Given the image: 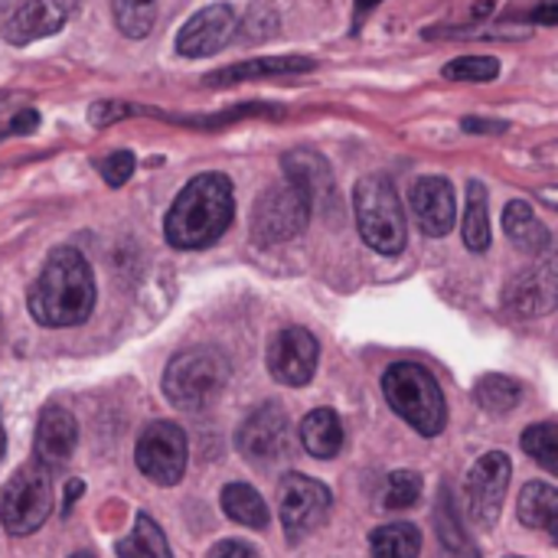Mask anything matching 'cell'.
Here are the masks:
<instances>
[{
	"label": "cell",
	"mask_w": 558,
	"mask_h": 558,
	"mask_svg": "<svg viewBox=\"0 0 558 558\" xmlns=\"http://www.w3.org/2000/svg\"><path fill=\"white\" fill-rule=\"evenodd\" d=\"M95 311V275L72 245L52 248L36 284L29 288V314L43 327H75Z\"/></svg>",
	"instance_id": "cell-1"
},
{
	"label": "cell",
	"mask_w": 558,
	"mask_h": 558,
	"mask_svg": "<svg viewBox=\"0 0 558 558\" xmlns=\"http://www.w3.org/2000/svg\"><path fill=\"white\" fill-rule=\"evenodd\" d=\"M235 216L232 183L222 173L193 177L173 199L163 235L173 248H209L226 235Z\"/></svg>",
	"instance_id": "cell-2"
},
{
	"label": "cell",
	"mask_w": 558,
	"mask_h": 558,
	"mask_svg": "<svg viewBox=\"0 0 558 558\" xmlns=\"http://www.w3.org/2000/svg\"><path fill=\"white\" fill-rule=\"evenodd\" d=\"M383 392L392 412L409 422L418 435L435 438L448 425V405L438 379L418 363H396L383 376Z\"/></svg>",
	"instance_id": "cell-3"
},
{
	"label": "cell",
	"mask_w": 558,
	"mask_h": 558,
	"mask_svg": "<svg viewBox=\"0 0 558 558\" xmlns=\"http://www.w3.org/2000/svg\"><path fill=\"white\" fill-rule=\"evenodd\" d=\"M232 369L219 350H183L167 363L163 396L180 412H206L226 389Z\"/></svg>",
	"instance_id": "cell-4"
},
{
	"label": "cell",
	"mask_w": 558,
	"mask_h": 558,
	"mask_svg": "<svg viewBox=\"0 0 558 558\" xmlns=\"http://www.w3.org/2000/svg\"><path fill=\"white\" fill-rule=\"evenodd\" d=\"M353 209L360 235L379 255H399L405 248V209L389 177L369 173L353 190Z\"/></svg>",
	"instance_id": "cell-5"
},
{
	"label": "cell",
	"mask_w": 558,
	"mask_h": 558,
	"mask_svg": "<svg viewBox=\"0 0 558 558\" xmlns=\"http://www.w3.org/2000/svg\"><path fill=\"white\" fill-rule=\"evenodd\" d=\"M52 513V474L29 461L0 490V523L10 536L36 533Z\"/></svg>",
	"instance_id": "cell-6"
},
{
	"label": "cell",
	"mask_w": 558,
	"mask_h": 558,
	"mask_svg": "<svg viewBox=\"0 0 558 558\" xmlns=\"http://www.w3.org/2000/svg\"><path fill=\"white\" fill-rule=\"evenodd\" d=\"M235 448L258 471H271L275 464L288 461L294 451V428H291L288 412L275 402H265L262 409H255L242 422L235 435Z\"/></svg>",
	"instance_id": "cell-7"
},
{
	"label": "cell",
	"mask_w": 558,
	"mask_h": 558,
	"mask_svg": "<svg viewBox=\"0 0 558 558\" xmlns=\"http://www.w3.org/2000/svg\"><path fill=\"white\" fill-rule=\"evenodd\" d=\"M311 199L304 190H298L294 183H278L268 186L252 213V235L262 245H278L288 242L294 235H301L311 222Z\"/></svg>",
	"instance_id": "cell-8"
},
{
	"label": "cell",
	"mask_w": 558,
	"mask_h": 558,
	"mask_svg": "<svg viewBox=\"0 0 558 558\" xmlns=\"http://www.w3.org/2000/svg\"><path fill=\"white\" fill-rule=\"evenodd\" d=\"M330 507H333V494L307 477V474H288L281 477L278 484V517H281V526L288 533L291 543L311 536L314 530H320L330 517Z\"/></svg>",
	"instance_id": "cell-9"
},
{
	"label": "cell",
	"mask_w": 558,
	"mask_h": 558,
	"mask_svg": "<svg viewBox=\"0 0 558 558\" xmlns=\"http://www.w3.org/2000/svg\"><path fill=\"white\" fill-rule=\"evenodd\" d=\"M186 432L173 422H154L137 438V471L157 487H173L186 474Z\"/></svg>",
	"instance_id": "cell-10"
},
{
	"label": "cell",
	"mask_w": 558,
	"mask_h": 558,
	"mask_svg": "<svg viewBox=\"0 0 558 558\" xmlns=\"http://www.w3.org/2000/svg\"><path fill=\"white\" fill-rule=\"evenodd\" d=\"M513 464L504 451L484 454L468 474V517L477 530H494L510 490Z\"/></svg>",
	"instance_id": "cell-11"
},
{
	"label": "cell",
	"mask_w": 558,
	"mask_h": 558,
	"mask_svg": "<svg viewBox=\"0 0 558 558\" xmlns=\"http://www.w3.org/2000/svg\"><path fill=\"white\" fill-rule=\"evenodd\" d=\"M317 360H320L317 337L304 327L278 330L268 347V373L275 383H281L288 389L307 386L317 373Z\"/></svg>",
	"instance_id": "cell-12"
},
{
	"label": "cell",
	"mask_w": 558,
	"mask_h": 558,
	"mask_svg": "<svg viewBox=\"0 0 558 558\" xmlns=\"http://www.w3.org/2000/svg\"><path fill=\"white\" fill-rule=\"evenodd\" d=\"M239 20H235V10L229 3H209L203 10H196L177 33V52L186 56V59H203V56H213L219 52L232 33H235Z\"/></svg>",
	"instance_id": "cell-13"
},
{
	"label": "cell",
	"mask_w": 558,
	"mask_h": 558,
	"mask_svg": "<svg viewBox=\"0 0 558 558\" xmlns=\"http://www.w3.org/2000/svg\"><path fill=\"white\" fill-rule=\"evenodd\" d=\"M78 0H20L3 23V39L10 46H29L59 33L75 13Z\"/></svg>",
	"instance_id": "cell-14"
},
{
	"label": "cell",
	"mask_w": 558,
	"mask_h": 558,
	"mask_svg": "<svg viewBox=\"0 0 558 558\" xmlns=\"http://www.w3.org/2000/svg\"><path fill=\"white\" fill-rule=\"evenodd\" d=\"M78 445V425L69 409L46 405L36 418V438H33V461L43 464L49 474L72 461Z\"/></svg>",
	"instance_id": "cell-15"
},
{
	"label": "cell",
	"mask_w": 558,
	"mask_h": 558,
	"mask_svg": "<svg viewBox=\"0 0 558 558\" xmlns=\"http://www.w3.org/2000/svg\"><path fill=\"white\" fill-rule=\"evenodd\" d=\"M412 213L422 226V232L441 239L454 229V216H458V199H454V186L445 177H422L412 186Z\"/></svg>",
	"instance_id": "cell-16"
},
{
	"label": "cell",
	"mask_w": 558,
	"mask_h": 558,
	"mask_svg": "<svg viewBox=\"0 0 558 558\" xmlns=\"http://www.w3.org/2000/svg\"><path fill=\"white\" fill-rule=\"evenodd\" d=\"M317 62L311 56H262V59H245L235 65H226L219 72H209L203 85L209 88H229L239 82H255V78H278V75H301L311 72Z\"/></svg>",
	"instance_id": "cell-17"
},
{
	"label": "cell",
	"mask_w": 558,
	"mask_h": 558,
	"mask_svg": "<svg viewBox=\"0 0 558 558\" xmlns=\"http://www.w3.org/2000/svg\"><path fill=\"white\" fill-rule=\"evenodd\" d=\"M507 304L520 317L549 314L556 307V265L543 262L536 268H526L507 291Z\"/></svg>",
	"instance_id": "cell-18"
},
{
	"label": "cell",
	"mask_w": 558,
	"mask_h": 558,
	"mask_svg": "<svg viewBox=\"0 0 558 558\" xmlns=\"http://www.w3.org/2000/svg\"><path fill=\"white\" fill-rule=\"evenodd\" d=\"M288 183H294L298 190L307 193L311 206H317L320 199H333V173L327 167V160L314 150H291L281 160Z\"/></svg>",
	"instance_id": "cell-19"
},
{
	"label": "cell",
	"mask_w": 558,
	"mask_h": 558,
	"mask_svg": "<svg viewBox=\"0 0 558 558\" xmlns=\"http://www.w3.org/2000/svg\"><path fill=\"white\" fill-rule=\"evenodd\" d=\"M301 435V448L317 458V461H330L343 451V422L333 409H314L304 415V422L298 425Z\"/></svg>",
	"instance_id": "cell-20"
},
{
	"label": "cell",
	"mask_w": 558,
	"mask_h": 558,
	"mask_svg": "<svg viewBox=\"0 0 558 558\" xmlns=\"http://www.w3.org/2000/svg\"><path fill=\"white\" fill-rule=\"evenodd\" d=\"M504 229H507V239L520 252H530V255H543L549 248V242H553L549 229L539 222V216L533 213V206L523 203V199L507 203V209H504Z\"/></svg>",
	"instance_id": "cell-21"
},
{
	"label": "cell",
	"mask_w": 558,
	"mask_h": 558,
	"mask_svg": "<svg viewBox=\"0 0 558 558\" xmlns=\"http://www.w3.org/2000/svg\"><path fill=\"white\" fill-rule=\"evenodd\" d=\"M222 510L232 523H239L245 530H265L271 523V513H268V504L262 500V494L242 481L222 487Z\"/></svg>",
	"instance_id": "cell-22"
},
{
	"label": "cell",
	"mask_w": 558,
	"mask_h": 558,
	"mask_svg": "<svg viewBox=\"0 0 558 558\" xmlns=\"http://www.w3.org/2000/svg\"><path fill=\"white\" fill-rule=\"evenodd\" d=\"M520 523L530 526V530H546V533H558V494L553 484H543V481H533L523 487L520 494Z\"/></svg>",
	"instance_id": "cell-23"
},
{
	"label": "cell",
	"mask_w": 558,
	"mask_h": 558,
	"mask_svg": "<svg viewBox=\"0 0 558 558\" xmlns=\"http://www.w3.org/2000/svg\"><path fill=\"white\" fill-rule=\"evenodd\" d=\"M369 556L373 558H418L422 556V533L412 523H389L369 533Z\"/></svg>",
	"instance_id": "cell-24"
},
{
	"label": "cell",
	"mask_w": 558,
	"mask_h": 558,
	"mask_svg": "<svg viewBox=\"0 0 558 558\" xmlns=\"http://www.w3.org/2000/svg\"><path fill=\"white\" fill-rule=\"evenodd\" d=\"M435 526H438V543H441V558H481L474 543L464 536L461 530V520L454 513V504H451V490L441 487V497H438V513H435Z\"/></svg>",
	"instance_id": "cell-25"
},
{
	"label": "cell",
	"mask_w": 558,
	"mask_h": 558,
	"mask_svg": "<svg viewBox=\"0 0 558 558\" xmlns=\"http://www.w3.org/2000/svg\"><path fill=\"white\" fill-rule=\"evenodd\" d=\"M464 245L471 252H487L490 248V209H487V186L481 180H471L468 183Z\"/></svg>",
	"instance_id": "cell-26"
},
{
	"label": "cell",
	"mask_w": 558,
	"mask_h": 558,
	"mask_svg": "<svg viewBox=\"0 0 558 558\" xmlns=\"http://www.w3.org/2000/svg\"><path fill=\"white\" fill-rule=\"evenodd\" d=\"M114 553H118V558H173L163 530L147 513H141L134 520V533L128 539H121L114 546Z\"/></svg>",
	"instance_id": "cell-27"
},
{
	"label": "cell",
	"mask_w": 558,
	"mask_h": 558,
	"mask_svg": "<svg viewBox=\"0 0 558 558\" xmlns=\"http://www.w3.org/2000/svg\"><path fill=\"white\" fill-rule=\"evenodd\" d=\"M523 383H517V379H510V376H497V373H490V376H484L477 386H474V399H477V405L481 409H487V412H494V415H507V412H513L520 402H523Z\"/></svg>",
	"instance_id": "cell-28"
},
{
	"label": "cell",
	"mask_w": 558,
	"mask_h": 558,
	"mask_svg": "<svg viewBox=\"0 0 558 558\" xmlns=\"http://www.w3.org/2000/svg\"><path fill=\"white\" fill-rule=\"evenodd\" d=\"M160 0H114V23L128 39H147L157 23Z\"/></svg>",
	"instance_id": "cell-29"
},
{
	"label": "cell",
	"mask_w": 558,
	"mask_h": 558,
	"mask_svg": "<svg viewBox=\"0 0 558 558\" xmlns=\"http://www.w3.org/2000/svg\"><path fill=\"white\" fill-rule=\"evenodd\" d=\"M523 451L539 461L549 474L558 471V441H556V425L553 422H539V425H530L520 438Z\"/></svg>",
	"instance_id": "cell-30"
},
{
	"label": "cell",
	"mask_w": 558,
	"mask_h": 558,
	"mask_svg": "<svg viewBox=\"0 0 558 558\" xmlns=\"http://www.w3.org/2000/svg\"><path fill=\"white\" fill-rule=\"evenodd\" d=\"M428 39H441V36H451V39H526L530 29H517L510 23H474L468 29H458V26H441V29H425Z\"/></svg>",
	"instance_id": "cell-31"
},
{
	"label": "cell",
	"mask_w": 558,
	"mask_h": 558,
	"mask_svg": "<svg viewBox=\"0 0 558 558\" xmlns=\"http://www.w3.org/2000/svg\"><path fill=\"white\" fill-rule=\"evenodd\" d=\"M451 82H494L500 75V59L494 56H458L441 69Z\"/></svg>",
	"instance_id": "cell-32"
},
{
	"label": "cell",
	"mask_w": 558,
	"mask_h": 558,
	"mask_svg": "<svg viewBox=\"0 0 558 558\" xmlns=\"http://www.w3.org/2000/svg\"><path fill=\"white\" fill-rule=\"evenodd\" d=\"M422 497V477L415 471H396L389 474L386 481V497H383V507L386 510H409L415 507Z\"/></svg>",
	"instance_id": "cell-33"
},
{
	"label": "cell",
	"mask_w": 558,
	"mask_h": 558,
	"mask_svg": "<svg viewBox=\"0 0 558 558\" xmlns=\"http://www.w3.org/2000/svg\"><path fill=\"white\" fill-rule=\"evenodd\" d=\"M278 29V13H275V7L271 3H255L248 13H245V20H242V26H235V33L232 36H239L242 43H258V39H265V36H271Z\"/></svg>",
	"instance_id": "cell-34"
},
{
	"label": "cell",
	"mask_w": 558,
	"mask_h": 558,
	"mask_svg": "<svg viewBox=\"0 0 558 558\" xmlns=\"http://www.w3.org/2000/svg\"><path fill=\"white\" fill-rule=\"evenodd\" d=\"M131 114H157V111H147L141 105H131V101H95L88 108V124L92 128H111L114 121H124Z\"/></svg>",
	"instance_id": "cell-35"
},
{
	"label": "cell",
	"mask_w": 558,
	"mask_h": 558,
	"mask_svg": "<svg viewBox=\"0 0 558 558\" xmlns=\"http://www.w3.org/2000/svg\"><path fill=\"white\" fill-rule=\"evenodd\" d=\"M134 167H137V160L131 150H111L105 160H98V173L108 186H124L134 177Z\"/></svg>",
	"instance_id": "cell-36"
},
{
	"label": "cell",
	"mask_w": 558,
	"mask_h": 558,
	"mask_svg": "<svg viewBox=\"0 0 558 558\" xmlns=\"http://www.w3.org/2000/svg\"><path fill=\"white\" fill-rule=\"evenodd\" d=\"M39 128V114L33 111V108H23L13 121H10V128L0 134V137H7V134H33Z\"/></svg>",
	"instance_id": "cell-37"
},
{
	"label": "cell",
	"mask_w": 558,
	"mask_h": 558,
	"mask_svg": "<svg viewBox=\"0 0 558 558\" xmlns=\"http://www.w3.org/2000/svg\"><path fill=\"white\" fill-rule=\"evenodd\" d=\"M461 128H464L468 134H504L510 124H507V121H487V118H464Z\"/></svg>",
	"instance_id": "cell-38"
},
{
	"label": "cell",
	"mask_w": 558,
	"mask_h": 558,
	"mask_svg": "<svg viewBox=\"0 0 558 558\" xmlns=\"http://www.w3.org/2000/svg\"><path fill=\"white\" fill-rule=\"evenodd\" d=\"M209 558H255V549L245 546V543H239V539H226V543H219V546L213 549V556Z\"/></svg>",
	"instance_id": "cell-39"
},
{
	"label": "cell",
	"mask_w": 558,
	"mask_h": 558,
	"mask_svg": "<svg viewBox=\"0 0 558 558\" xmlns=\"http://www.w3.org/2000/svg\"><path fill=\"white\" fill-rule=\"evenodd\" d=\"M530 20H533V23H546V26L558 23V0H543L539 7H533Z\"/></svg>",
	"instance_id": "cell-40"
},
{
	"label": "cell",
	"mask_w": 558,
	"mask_h": 558,
	"mask_svg": "<svg viewBox=\"0 0 558 558\" xmlns=\"http://www.w3.org/2000/svg\"><path fill=\"white\" fill-rule=\"evenodd\" d=\"M383 0H356V20H353V29H360L363 26V20H366V13L369 10H376Z\"/></svg>",
	"instance_id": "cell-41"
},
{
	"label": "cell",
	"mask_w": 558,
	"mask_h": 558,
	"mask_svg": "<svg viewBox=\"0 0 558 558\" xmlns=\"http://www.w3.org/2000/svg\"><path fill=\"white\" fill-rule=\"evenodd\" d=\"M78 494H82V484H78V481H72V484H69V490H65V504H62V507H65V513H69V507L75 504V497H78Z\"/></svg>",
	"instance_id": "cell-42"
},
{
	"label": "cell",
	"mask_w": 558,
	"mask_h": 558,
	"mask_svg": "<svg viewBox=\"0 0 558 558\" xmlns=\"http://www.w3.org/2000/svg\"><path fill=\"white\" fill-rule=\"evenodd\" d=\"M490 10H494V3H490V0H484V3H477V7H474V16H481V20H484Z\"/></svg>",
	"instance_id": "cell-43"
},
{
	"label": "cell",
	"mask_w": 558,
	"mask_h": 558,
	"mask_svg": "<svg viewBox=\"0 0 558 558\" xmlns=\"http://www.w3.org/2000/svg\"><path fill=\"white\" fill-rule=\"evenodd\" d=\"M3 451H7V435H3V422H0V461H3Z\"/></svg>",
	"instance_id": "cell-44"
},
{
	"label": "cell",
	"mask_w": 558,
	"mask_h": 558,
	"mask_svg": "<svg viewBox=\"0 0 558 558\" xmlns=\"http://www.w3.org/2000/svg\"><path fill=\"white\" fill-rule=\"evenodd\" d=\"M69 558H95L92 553H75V556H69Z\"/></svg>",
	"instance_id": "cell-45"
},
{
	"label": "cell",
	"mask_w": 558,
	"mask_h": 558,
	"mask_svg": "<svg viewBox=\"0 0 558 558\" xmlns=\"http://www.w3.org/2000/svg\"><path fill=\"white\" fill-rule=\"evenodd\" d=\"M7 3H10V0H0V10H3V7H7Z\"/></svg>",
	"instance_id": "cell-46"
},
{
	"label": "cell",
	"mask_w": 558,
	"mask_h": 558,
	"mask_svg": "<svg viewBox=\"0 0 558 558\" xmlns=\"http://www.w3.org/2000/svg\"><path fill=\"white\" fill-rule=\"evenodd\" d=\"M510 558H520V556H510Z\"/></svg>",
	"instance_id": "cell-47"
}]
</instances>
